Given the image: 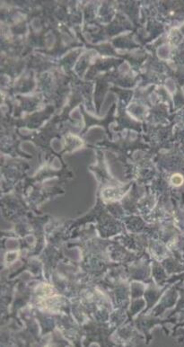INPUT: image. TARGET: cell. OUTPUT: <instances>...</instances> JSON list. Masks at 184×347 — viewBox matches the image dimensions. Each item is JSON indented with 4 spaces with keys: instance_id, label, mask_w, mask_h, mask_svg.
I'll use <instances>...</instances> for the list:
<instances>
[{
    "instance_id": "cell-1",
    "label": "cell",
    "mask_w": 184,
    "mask_h": 347,
    "mask_svg": "<svg viewBox=\"0 0 184 347\" xmlns=\"http://www.w3.org/2000/svg\"><path fill=\"white\" fill-rule=\"evenodd\" d=\"M171 183H172L174 185H180V184H182V182H183V177H182L180 175L176 174V175H174L171 176Z\"/></svg>"
}]
</instances>
